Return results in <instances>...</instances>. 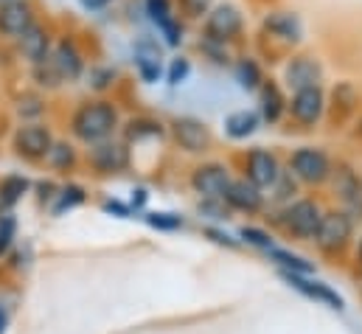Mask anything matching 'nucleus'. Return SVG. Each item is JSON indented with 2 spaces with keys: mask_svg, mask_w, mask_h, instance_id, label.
Segmentation results:
<instances>
[{
  "mask_svg": "<svg viewBox=\"0 0 362 334\" xmlns=\"http://www.w3.org/2000/svg\"><path fill=\"white\" fill-rule=\"evenodd\" d=\"M320 208L312 200H298L284 211V228L298 239H312L320 225Z\"/></svg>",
  "mask_w": 362,
  "mask_h": 334,
  "instance_id": "obj_9",
  "label": "nucleus"
},
{
  "mask_svg": "<svg viewBox=\"0 0 362 334\" xmlns=\"http://www.w3.org/2000/svg\"><path fill=\"white\" fill-rule=\"evenodd\" d=\"M14 231H17L14 217H11V214L0 217V255L11 248V242H14Z\"/></svg>",
  "mask_w": 362,
  "mask_h": 334,
  "instance_id": "obj_30",
  "label": "nucleus"
},
{
  "mask_svg": "<svg viewBox=\"0 0 362 334\" xmlns=\"http://www.w3.org/2000/svg\"><path fill=\"white\" fill-rule=\"evenodd\" d=\"M262 25L270 37L281 40V42H289V45L300 42V37H303V23L295 11H270Z\"/></svg>",
  "mask_w": 362,
  "mask_h": 334,
  "instance_id": "obj_18",
  "label": "nucleus"
},
{
  "mask_svg": "<svg viewBox=\"0 0 362 334\" xmlns=\"http://www.w3.org/2000/svg\"><path fill=\"white\" fill-rule=\"evenodd\" d=\"M135 71L141 76V82L155 84L163 76V54H160V42L149 34H141L135 42Z\"/></svg>",
  "mask_w": 362,
  "mask_h": 334,
  "instance_id": "obj_8",
  "label": "nucleus"
},
{
  "mask_svg": "<svg viewBox=\"0 0 362 334\" xmlns=\"http://www.w3.org/2000/svg\"><path fill=\"white\" fill-rule=\"evenodd\" d=\"M112 79H115V71H112V68H95V71H90V84L95 90L110 87Z\"/></svg>",
  "mask_w": 362,
  "mask_h": 334,
  "instance_id": "obj_34",
  "label": "nucleus"
},
{
  "mask_svg": "<svg viewBox=\"0 0 362 334\" xmlns=\"http://www.w3.org/2000/svg\"><path fill=\"white\" fill-rule=\"evenodd\" d=\"M17 42H20V54L31 62V65H40V62H45L48 57H51V34L40 25V23H34L23 37H17Z\"/></svg>",
  "mask_w": 362,
  "mask_h": 334,
  "instance_id": "obj_20",
  "label": "nucleus"
},
{
  "mask_svg": "<svg viewBox=\"0 0 362 334\" xmlns=\"http://www.w3.org/2000/svg\"><path fill=\"white\" fill-rule=\"evenodd\" d=\"M284 275V281H289L300 295H306V298H315V301H320V304H326L329 309H343V298L332 289V287H326V284H320V281H312V278H306V272H292V270H284L281 272Z\"/></svg>",
  "mask_w": 362,
  "mask_h": 334,
  "instance_id": "obj_16",
  "label": "nucleus"
},
{
  "mask_svg": "<svg viewBox=\"0 0 362 334\" xmlns=\"http://www.w3.org/2000/svg\"><path fill=\"white\" fill-rule=\"evenodd\" d=\"M323 79V65L320 59L309 57V54H298L286 62L284 68V82L289 84L292 90H300V87H312V84H320Z\"/></svg>",
  "mask_w": 362,
  "mask_h": 334,
  "instance_id": "obj_13",
  "label": "nucleus"
},
{
  "mask_svg": "<svg viewBox=\"0 0 362 334\" xmlns=\"http://www.w3.org/2000/svg\"><path fill=\"white\" fill-rule=\"evenodd\" d=\"M25 191H28V180L25 177H6L0 183V202L3 205H14Z\"/></svg>",
  "mask_w": 362,
  "mask_h": 334,
  "instance_id": "obj_25",
  "label": "nucleus"
},
{
  "mask_svg": "<svg viewBox=\"0 0 362 334\" xmlns=\"http://www.w3.org/2000/svg\"><path fill=\"white\" fill-rule=\"evenodd\" d=\"M146 222L152 228H158V231H177V228H182V219L177 214H149Z\"/></svg>",
  "mask_w": 362,
  "mask_h": 334,
  "instance_id": "obj_29",
  "label": "nucleus"
},
{
  "mask_svg": "<svg viewBox=\"0 0 362 334\" xmlns=\"http://www.w3.org/2000/svg\"><path fill=\"white\" fill-rule=\"evenodd\" d=\"M85 6H93V8H101V6H107V3H112V0H82Z\"/></svg>",
  "mask_w": 362,
  "mask_h": 334,
  "instance_id": "obj_36",
  "label": "nucleus"
},
{
  "mask_svg": "<svg viewBox=\"0 0 362 334\" xmlns=\"http://www.w3.org/2000/svg\"><path fill=\"white\" fill-rule=\"evenodd\" d=\"M262 127V115L256 110H236L225 118V132L233 141H247Z\"/></svg>",
  "mask_w": 362,
  "mask_h": 334,
  "instance_id": "obj_22",
  "label": "nucleus"
},
{
  "mask_svg": "<svg viewBox=\"0 0 362 334\" xmlns=\"http://www.w3.org/2000/svg\"><path fill=\"white\" fill-rule=\"evenodd\" d=\"M188 76H191V62H188L185 57H175V59L169 62V68H166V82L172 84V87H177V84H182Z\"/></svg>",
  "mask_w": 362,
  "mask_h": 334,
  "instance_id": "obj_27",
  "label": "nucleus"
},
{
  "mask_svg": "<svg viewBox=\"0 0 362 334\" xmlns=\"http://www.w3.org/2000/svg\"><path fill=\"white\" fill-rule=\"evenodd\" d=\"M286 113L300 127H315L326 113V93L320 84L292 90V98H286Z\"/></svg>",
  "mask_w": 362,
  "mask_h": 334,
  "instance_id": "obj_3",
  "label": "nucleus"
},
{
  "mask_svg": "<svg viewBox=\"0 0 362 334\" xmlns=\"http://www.w3.org/2000/svg\"><path fill=\"white\" fill-rule=\"evenodd\" d=\"M144 11L163 37L169 48H180L182 42V23L180 14L175 11V0H144Z\"/></svg>",
  "mask_w": 362,
  "mask_h": 334,
  "instance_id": "obj_5",
  "label": "nucleus"
},
{
  "mask_svg": "<svg viewBox=\"0 0 362 334\" xmlns=\"http://www.w3.org/2000/svg\"><path fill=\"white\" fill-rule=\"evenodd\" d=\"M51 146H54V135H51V129L42 127V124H23V127L17 129V135H14V149H17V155H23V158H28V161H42V158H48Z\"/></svg>",
  "mask_w": 362,
  "mask_h": 334,
  "instance_id": "obj_7",
  "label": "nucleus"
},
{
  "mask_svg": "<svg viewBox=\"0 0 362 334\" xmlns=\"http://www.w3.org/2000/svg\"><path fill=\"white\" fill-rule=\"evenodd\" d=\"M256 93H259V115H262V121L275 124V121L286 113V96H284L281 84L264 79V84H262Z\"/></svg>",
  "mask_w": 362,
  "mask_h": 334,
  "instance_id": "obj_21",
  "label": "nucleus"
},
{
  "mask_svg": "<svg viewBox=\"0 0 362 334\" xmlns=\"http://www.w3.org/2000/svg\"><path fill=\"white\" fill-rule=\"evenodd\" d=\"M191 185L205 200H222L228 185H230V174H228V168L222 166V163H202L199 168H194Z\"/></svg>",
  "mask_w": 362,
  "mask_h": 334,
  "instance_id": "obj_12",
  "label": "nucleus"
},
{
  "mask_svg": "<svg viewBox=\"0 0 362 334\" xmlns=\"http://www.w3.org/2000/svg\"><path fill=\"white\" fill-rule=\"evenodd\" d=\"M6 321H8V318H6V312H3V309H0V334L6 332Z\"/></svg>",
  "mask_w": 362,
  "mask_h": 334,
  "instance_id": "obj_37",
  "label": "nucleus"
},
{
  "mask_svg": "<svg viewBox=\"0 0 362 334\" xmlns=\"http://www.w3.org/2000/svg\"><path fill=\"white\" fill-rule=\"evenodd\" d=\"M214 3H216V0H177L180 14L185 20H202V17L214 8Z\"/></svg>",
  "mask_w": 362,
  "mask_h": 334,
  "instance_id": "obj_26",
  "label": "nucleus"
},
{
  "mask_svg": "<svg viewBox=\"0 0 362 334\" xmlns=\"http://www.w3.org/2000/svg\"><path fill=\"white\" fill-rule=\"evenodd\" d=\"M205 234H208V236H211L214 242H219V245H230V248L236 245V242H230V239H228L225 234H219V231H205Z\"/></svg>",
  "mask_w": 362,
  "mask_h": 334,
  "instance_id": "obj_35",
  "label": "nucleus"
},
{
  "mask_svg": "<svg viewBox=\"0 0 362 334\" xmlns=\"http://www.w3.org/2000/svg\"><path fill=\"white\" fill-rule=\"evenodd\" d=\"M71 129L82 144L90 146L98 141H107L118 129V110L110 101H88L74 113Z\"/></svg>",
  "mask_w": 362,
  "mask_h": 334,
  "instance_id": "obj_1",
  "label": "nucleus"
},
{
  "mask_svg": "<svg viewBox=\"0 0 362 334\" xmlns=\"http://www.w3.org/2000/svg\"><path fill=\"white\" fill-rule=\"evenodd\" d=\"M48 161L57 168L74 166V149H71L68 144H57V141H54V146H51V152H48Z\"/></svg>",
  "mask_w": 362,
  "mask_h": 334,
  "instance_id": "obj_28",
  "label": "nucleus"
},
{
  "mask_svg": "<svg viewBox=\"0 0 362 334\" xmlns=\"http://www.w3.org/2000/svg\"><path fill=\"white\" fill-rule=\"evenodd\" d=\"M37 23V14L28 0H6L0 3V34L8 40L23 37Z\"/></svg>",
  "mask_w": 362,
  "mask_h": 334,
  "instance_id": "obj_11",
  "label": "nucleus"
},
{
  "mask_svg": "<svg viewBox=\"0 0 362 334\" xmlns=\"http://www.w3.org/2000/svg\"><path fill=\"white\" fill-rule=\"evenodd\" d=\"M82 200H85V191H82L79 185H71V188H65V191H62V197H59V205H57L54 211H57V214H62L65 208H74V205H79Z\"/></svg>",
  "mask_w": 362,
  "mask_h": 334,
  "instance_id": "obj_33",
  "label": "nucleus"
},
{
  "mask_svg": "<svg viewBox=\"0 0 362 334\" xmlns=\"http://www.w3.org/2000/svg\"><path fill=\"white\" fill-rule=\"evenodd\" d=\"M0 3H6V0H0Z\"/></svg>",
  "mask_w": 362,
  "mask_h": 334,
  "instance_id": "obj_39",
  "label": "nucleus"
},
{
  "mask_svg": "<svg viewBox=\"0 0 362 334\" xmlns=\"http://www.w3.org/2000/svg\"><path fill=\"white\" fill-rule=\"evenodd\" d=\"M289 168L298 180L315 185V183H323L329 174H332V161L323 149L317 146H300L292 152V161H289Z\"/></svg>",
  "mask_w": 362,
  "mask_h": 334,
  "instance_id": "obj_6",
  "label": "nucleus"
},
{
  "mask_svg": "<svg viewBox=\"0 0 362 334\" xmlns=\"http://www.w3.org/2000/svg\"><path fill=\"white\" fill-rule=\"evenodd\" d=\"M360 261H362V239H360Z\"/></svg>",
  "mask_w": 362,
  "mask_h": 334,
  "instance_id": "obj_38",
  "label": "nucleus"
},
{
  "mask_svg": "<svg viewBox=\"0 0 362 334\" xmlns=\"http://www.w3.org/2000/svg\"><path fill=\"white\" fill-rule=\"evenodd\" d=\"M239 236H242L247 245H256V248H262V250H270L272 248V239L264 231H259V228H242Z\"/></svg>",
  "mask_w": 362,
  "mask_h": 334,
  "instance_id": "obj_31",
  "label": "nucleus"
},
{
  "mask_svg": "<svg viewBox=\"0 0 362 334\" xmlns=\"http://www.w3.org/2000/svg\"><path fill=\"white\" fill-rule=\"evenodd\" d=\"M172 132H175V141L180 144V149L185 152H205L211 144V132L199 118H188V115L175 118Z\"/></svg>",
  "mask_w": 362,
  "mask_h": 334,
  "instance_id": "obj_15",
  "label": "nucleus"
},
{
  "mask_svg": "<svg viewBox=\"0 0 362 334\" xmlns=\"http://www.w3.org/2000/svg\"><path fill=\"white\" fill-rule=\"evenodd\" d=\"M270 258L275 261V264H281L284 270H292V272H312V264L306 261V258H300V255H295V253L289 250H278V248H270Z\"/></svg>",
  "mask_w": 362,
  "mask_h": 334,
  "instance_id": "obj_24",
  "label": "nucleus"
},
{
  "mask_svg": "<svg viewBox=\"0 0 362 334\" xmlns=\"http://www.w3.org/2000/svg\"><path fill=\"white\" fill-rule=\"evenodd\" d=\"M233 76H236L239 87L247 90V93H256V90L264 84V71H262V65H259L253 57H242V59L233 65Z\"/></svg>",
  "mask_w": 362,
  "mask_h": 334,
  "instance_id": "obj_23",
  "label": "nucleus"
},
{
  "mask_svg": "<svg viewBox=\"0 0 362 334\" xmlns=\"http://www.w3.org/2000/svg\"><path fill=\"white\" fill-rule=\"evenodd\" d=\"M129 127H132V129H129V135H132V138H144V135L160 138V135H163V127H160V124H155V121H132Z\"/></svg>",
  "mask_w": 362,
  "mask_h": 334,
  "instance_id": "obj_32",
  "label": "nucleus"
},
{
  "mask_svg": "<svg viewBox=\"0 0 362 334\" xmlns=\"http://www.w3.org/2000/svg\"><path fill=\"white\" fill-rule=\"evenodd\" d=\"M88 158L101 174H115V171H124L129 166V149L124 144H118V141H110V138L93 144Z\"/></svg>",
  "mask_w": 362,
  "mask_h": 334,
  "instance_id": "obj_14",
  "label": "nucleus"
},
{
  "mask_svg": "<svg viewBox=\"0 0 362 334\" xmlns=\"http://www.w3.org/2000/svg\"><path fill=\"white\" fill-rule=\"evenodd\" d=\"M48 62L54 65V71L59 74L62 82H76V79H82V74H85V57H82L79 45H76L74 40H68V37L59 40V42L51 48Z\"/></svg>",
  "mask_w": 362,
  "mask_h": 334,
  "instance_id": "obj_10",
  "label": "nucleus"
},
{
  "mask_svg": "<svg viewBox=\"0 0 362 334\" xmlns=\"http://www.w3.org/2000/svg\"><path fill=\"white\" fill-rule=\"evenodd\" d=\"M222 200H225L230 208H236V211L256 214V211L262 208V202H264V194H262V188L253 185L250 180H230V185H228V191H225Z\"/></svg>",
  "mask_w": 362,
  "mask_h": 334,
  "instance_id": "obj_19",
  "label": "nucleus"
},
{
  "mask_svg": "<svg viewBox=\"0 0 362 334\" xmlns=\"http://www.w3.org/2000/svg\"><path fill=\"white\" fill-rule=\"evenodd\" d=\"M245 31V14L236 3H214V8L202 17V40L228 45Z\"/></svg>",
  "mask_w": 362,
  "mask_h": 334,
  "instance_id": "obj_2",
  "label": "nucleus"
},
{
  "mask_svg": "<svg viewBox=\"0 0 362 334\" xmlns=\"http://www.w3.org/2000/svg\"><path fill=\"white\" fill-rule=\"evenodd\" d=\"M351 231H354V222L349 214L343 211H332V214H323L320 217V225L315 231V245L323 253H337L343 250L351 239Z\"/></svg>",
  "mask_w": 362,
  "mask_h": 334,
  "instance_id": "obj_4",
  "label": "nucleus"
},
{
  "mask_svg": "<svg viewBox=\"0 0 362 334\" xmlns=\"http://www.w3.org/2000/svg\"><path fill=\"white\" fill-rule=\"evenodd\" d=\"M281 177V168H278V161L275 155L267 152V149H253L247 155V180L259 188H272Z\"/></svg>",
  "mask_w": 362,
  "mask_h": 334,
  "instance_id": "obj_17",
  "label": "nucleus"
}]
</instances>
